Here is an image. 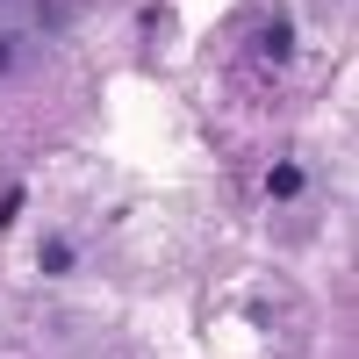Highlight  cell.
Here are the masks:
<instances>
[{
	"label": "cell",
	"mask_w": 359,
	"mask_h": 359,
	"mask_svg": "<svg viewBox=\"0 0 359 359\" xmlns=\"http://www.w3.org/2000/svg\"><path fill=\"white\" fill-rule=\"evenodd\" d=\"M8 65H15V43H8V36H0V72H8Z\"/></svg>",
	"instance_id": "obj_3"
},
{
	"label": "cell",
	"mask_w": 359,
	"mask_h": 359,
	"mask_svg": "<svg viewBox=\"0 0 359 359\" xmlns=\"http://www.w3.org/2000/svg\"><path fill=\"white\" fill-rule=\"evenodd\" d=\"M266 194H273V201H294V194H302V165H273V172H266Z\"/></svg>",
	"instance_id": "obj_2"
},
{
	"label": "cell",
	"mask_w": 359,
	"mask_h": 359,
	"mask_svg": "<svg viewBox=\"0 0 359 359\" xmlns=\"http://www.w3.org/2000/svg\"><path fill=\"white\" fill-rule=\"evenodd\" d=\"M259 50L273 57V65H287V50H294V29H287V15H273V22L259 29Z\"/></svg>",
	"instance_id": "obj_1"
}]
</instances>
